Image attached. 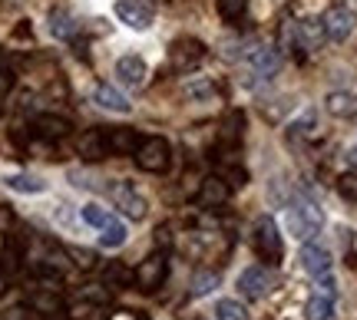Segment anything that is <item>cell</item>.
<instances>
[{
    "instance_id": "32",
    "label": "cell",
    "mask_w": 357,
    "mask_h": 320,
    "mask_svg": "<svg viewBox=\"0 0 357 320\" xmlns=\"http://www.w3.org/2000/svg\"><path fill=\"white\" fill-rule=\"evenodd\" d=\"M218 179L225 182L229 189H242L245 182H248V172H245L242 166H225V168H222V175H218Z\"/></svg>"
},
{
    "instance_id": "18",
    "label": "cell",
    "mask_w": 357,
    "mask_h": 320,
    "mask_svg": "<svg viewBox=\"0 0 357 320\" xmlns=\"http://www.w3.org/2000/svg\"><path fill=\"white\" fill-rule=\"evenodd\" d=\"M324 106H328V113H331L334 119H354L357 115V93L337 90L324 99Z\"/></svg>"
},
{
    "instance_id": "23",
    "label": "cell",
    "mask_w": 357,
    "mask_h": 320,
    "mask_svg": "<svg viewBox=\"0 0 357 320\" xmlns=\"http://www.w3.org/2000/svg\"><path fill=\"white\" fill-rule=\"evenodd\" d=\"M215 320H248V310H245L242 301L222 297V301L215 304Z\"/></svg>"
},
{
    "instance_id": "15",
    "label": "cell",
    "mask_w": 357,
    "mask_h": 320,
    "mask_svg": "<svg viewBox=\"0 0 357 320\" xmlns=\"http://www.w3.org/2000/svg\"><path fill=\"white\" fill-rule=\"evenodd\" d=\"M248 66H252V73H255L258 79H271L278 73L281 56H278V50H271V47H255V50L248 53Z\"/></svg>"
},
{
    "instance_id": "25",
    "label": "cell",
    "mask_w": 357,
    "mask_h": 320,
    "mask_svg": "<svg viewBox=\"0 0 357 320\" xmlns=\"http://www.w3.org/2000/svg\"><path fill=\"white\" fill-rule=\"evenodd\" d=\"M305 314H307V320H334V301L331 297L314 294L311 301H307Z\"/></svg>"
},
{
    "instance_id": "13",
    "label": "cell",
    "mask_w": 357,
    "mask_h": 320,
    "mask_svg": "<svg viewBox=\"0 0 357 320\" xmlns=\"http://www.w3.org/2000/svg\"><path fill=\"white\" fill-rule=\"evenodd\" d=\"M142 136L136 129L119 126V129H106V145H109V155H136Z\"/></svg>"
},
{
    "instance_id": "27",
    "label": "cell",
    "mask_w": 357,
    "mask_h": 320,
    "mask_svg": "<svg viewBox=\"0 0 357 320\" xmlns=\"http://www.w3.org/2000/svg\"><path fill=\"white\" fill-rule=\"evenodd\" d=\"M185 96H189L192 103H212L215 99V83H208V79H195L185 86Z\"/></svg>"
},
{
    "instance_id": "36",
    "label": "cell",
    "mask_w": 357,
    "mask_h": 320,
    "mask_svg": "<svg viewBox=\"0 0 357 320\" xmlns=\"http://www.w3.org/2000/svg\"><path fill=\"white\" fill-rule=\"evenodd\" d=\"M70 255H73V257H79V261H77L79 268H93V264H96V257L89 255V251H79V248H70Z\"/></svg>"
},
{
    "instance_id": "9",
    "label": "cell",
    "mask_w": 357,
    "mask_h": 320,
    "mask_svg": "<svg viewBox=\"0 0 357 320\" xmlns=\"http://www.w3.org/2000/svg\"><path fill=\"white\" fill-rule=\"evenodd\" d=\"M321 24H324L328 40L341 43V40H347L351 37V30H354V13L347 10V7H331V10L321 17Z\"/></svg>"
},
{
    "instance_id": "35",
    "label": "cell",
    "mask_w": 357,
    "mask_h": 320,
    "mask_svg": "<svg viewBox=\"0 0 357 320\" xmlns=\"http://www.w3.org/2000/svg\"><path fill=\"white\" fill-rule=\"evenodd\" d=\"M33 304L40 310H60V297H50V294H37L33 297Z\"/></svg>"
},
{
    "instance_id": "24",
    "label": "cell",
    "mask_w": 357,
    "mask_h": 320,
    "mask_svg": "<svg viewBox=\"0 0 357 320\" xmlns=\"http://www.w3.org/2000/svg\"><path fill=\"white\" fill-rule=\"evenodd\" d=\"M215 287H218V274H215V271H195V274H192L189 294L192 297H205V294H212Z\"/></svg>"
},
{
    "instance_id": "22",
    "label": "cell",
    "mask_w": 357,
    "mask_h": 320,
    "mask_svg": "<svg viewBox=\"0 0 357 320\" xmlns=\"http://www.w3.org/2000/svg\"><path fill=\"white\" fill-rule=\"evenodd\" d=\"M50 33L56 40H70L77 33V20H73V13L66 10H50Z\"/></svg>"
},
{
    "instance_id": "31",
    "label": "cell",
    "mask_w": 357,
    "mask_h": 320,
    "mask_svg": "<svg viewBox=\"0 0 357 320\" xmlns=\"http://www.w3.org/2000/svg\"><path fill=\"white\" fill-rule=\"evenodd\" d=\"M314 126H318V115H314V109H305V113H301L291 126H288V132H291V136H305V132H311Z\"/></svg>"
},
{
    "instance_id": "12",
    "label": "cell",
    "mask_w": 357,
    "mask_h": 320,
    "mask_svg": "<svg viewBox=\"0 0 357 320\" xmlns=\"http://www.w3.org/2000/svg\"><path fill=\"white\" fill-rule=\"evenodd\" d=\"M291 40L298 43V50H321V43L328 40V33H324V24L321 20H301V24H294L291 30Z\"/></svg>"
},
{
    "instance_id": "7",
    "label": "cell",
    "mask_w": 357,
    "mask_h": 320,
    "mask_svg": "<svg viewBox=\"0 0 357 320\" xmlns=\"http://www.w3.org/2000/svg\"><path fill=\"white\" fill-rule=\"evenodd\" d=\"M271 287H275V278H271V271L261 268V264H252V268H245L238 274V291L242 297L248 301H261L265 294H271Z\"/></svg>"
},
{
    "instance_id": "1",
    "label": "cell",
    "mask_w": 357,
    "mask_h": 320,
    "mask_svg": "<svg viewBox=\"0 0 357 320\" xmlns=\"http://www.w3.org/2000/svg\"><path fill=\"white\" fill-rule=\"evenodd\" d=\"M252 244H255V255L265 261L268 268L281 264L284 257V244H281V231H278V221L271 215H261L252 228Z\"/></svg>"
},
{
    "instance_id": "5",
    "label": "cell",
    "mask_w": 357,
    "mask_h": 320,
    "mask_svg": "<svg viewBox=\"0 0 357 320\" xmlns=\"http://www.w3.org/2000/svg\"><path fill=\"white\" fill-rule=\"evenodd\" d=\"M166 278H169V255H162V251L149 255L139 268L132 271V284L139 287L142 294H155L166 284Z\"/></svg>"
},
{
    "instance_id": "29",
    "label": "cell",
    "mask_w": 357,
    "mask_h": 320,
    "mask_svg": "<svg viewBox=\"0 0 357 320\" xmlns=\"http://www.w3.org/2000/svg\"><path fill=\"white\" fill-rule=\"evenodd\" d=\"M79 218L86 221L89 228H96V231H100L102 225H106V221H109V218H113V215H109V211H106V208H102V205H96V202H89V205H83V208H79Z\"/></svg>"
},
{
    "instance_id": "21",
    "label": "cell",
    "mask_w": 357,
    "mask_h": 320,
    "mask_svg": "<svg viewBox=\"0 0 357 320\" xmlns=\"http://www.w3.org/2000/svg\"><path fill=\"white\" fill-rule=\"evenodd\" d=\"M126 238H129V231H126V225H123L119 218H109V221L100 228V244L102 248H123Z\"/></svg>"
},
{
    "instance_id": "2",
    "label": "cell",
    "mask_w": 357,
    "mask_h": 320,
    "mask_svg": "<svg viewBox=\"0 0 357 320\" xmlns=\"http://www.w3.org/2000/svg\"><path fill=\"white\" fill-rule=\"evenodd\" d=\"M321 228H324V211L314 202H307V198L291 202V208H288V231H291L294 238H301V241L307 238L311 241Z\"/></svg>"
},
{
    "instance_id": "10",
    "label": "cell",
    "mask_w": 357,
    "mask_h": 320,
    "mask_svg": "<svg viewBox=\"0 0 357 320\" xmlns=\"http://www.w3.org/2000/svg\"><path fill=\"white\" fill-rule=\"evenodd\" d=\"M77 155L86 159V162H102L109 155V145H106V129H89L77 139Z\"/></svg>"
},
{
    "instance_id": "6",
    "label": "cell",
    "mask_w": 357,
    "mask_h": 320,
    "mask_svg": "<svg viewBox=\"0 0 357 320\" xmlns=\"http://www.w3.org/2000/svg\"><path fill=\"white\" fill-rule=\"evenodd\" d=\"M106 192H109L113 205L119 208L126 218H132V221H142V218H146V208H149V205H146V198H142V195L136 192L129 182H113Z\"/></svg>"
},
{
    "instance_id": "19",
    "label": "cell",
    "mask_w": 357,
    "mask_h": 320,
    "mask_svg": "<svg viewBox=\"0 0 357 320\" xmlns=\"http://www.w3.org/2000/svg\"><path fill=\"white\" fill-rule=\"evenodd\" d=\"M229 192L231 189L222 179H205L202 189H199V202H202L205 208H218V205L229 202Z\"/></svg>"
},
{
    "instance_id": "14",
    "label": "cell",
    "mask_w": 357,
    "mask_h": 320,
    "mask_svg": "<svg viewBox=\"0 0 357 320\" xmlns=\"http://www.w3.org/2000/svg\"><path fill=\"white\" fill-rule=\"evenodd\" d=\"M33 132L43 136V139H66L73 132V122L56 113H40V115H33Z\"/></svg>"
},
{
    "instance_id": "3",
    "label": "cell",
    "mask_w": 357,
    "mask_h": 320,
    "mask_svg": "<svg viewBox=\"0 0 357 320\" xmlns=\"http://www.w3.org/2000/svg\"><path fill=\"white\" fill-rule=\"evenodd\" d=\"M136 166L142 168V172H149V175H162V172H169V166H172V145H169V139H162V136H149V139L139 142V149H136Z\"/></svg>"
},
{
    "instance_id": "8",
    "label": "cell",
    "mask_w": 357,
    "mask_h": 320,
    "mask_svg": "<svg viewBox=\"0 0 357 320\" xmlns=\"http://www.w3.org/2000/svg\"><path fill=\"white\" fill-rule=\"evenodd\" d=\"M116 17L129 26V30H149L153 26V10L142 0H116Z\"/></svg>"
},
{
    "instance_id": "34",
    "label": "cell",
    "mask_w": 357,
    "mask_h": 320,
    "mask_svg": "<svg viewBox=\"0 0 357 320\" xmlns=\"http://www.w3.org/2000/svg\"><path fill=\"white\" fill-rule=\"evenodd\" d=\"M337 192L344 195L347 202H357V172H347L337 179Z\"/></svg>"
},
{
    "instance_id": "26",
    "label": "cell",
    "mask_w": 357,
    "mask_h": 320,
    "mask_svg": "<svg viewBox=\"0 0 357 320\" xmlns=\"http://www.w3.org/2000/svg\"><path fill=\"white\" fill-rule=\"evenodd\" d=\"M248 10V0H218V17L225 24H238Z\"/></svg>"
},
{
    "instance_id": "16",
    "label": "cell",
    "mask_w": 357,
    "mask_h": 320,
    "mask_svg": "<svg viewBox=\"0 0 357 320\" xmlns=\"http://www.w3.org/2000/svg\"><path fill=\"white\" fill-rule=\"evenodd\" d=\"M116 77H119L123 86L139 90L142 83H146V63H142L139 56H119V60H116Z\"/></svg>"
},
{
    "instance_id": "11",
    "label": "cell",
    "mask_w": 357,
    "mask_h": 320,
    "mask_svg": "<svg viewBox=\"0 0 357 320\" xmlns=\"http://www.w3.org/2000/svg\"><path fill=\"white\" fill-rule=\"evenodd\" d=\"M301 268L311 274V278H321V274H331L334 261H331V251L328 248H321V244L307 241L301 248Z\"/></svg>"
},
{
    "instance_id": "30",
    "label": "cell",
    "mask_w": 357,
    "mask_h": 320,
    "mask_svg": "<svg viewBox=\"0 0 357 320\" xmlns=\"http://www.w3.org/2000/svg\"><path fill=\"white\" fill-rule=\"evenodd\" d=\"M102 281L113 284V287H126V284L132 281V271H129L126 264L113 261V264H106V271H102Z\"/></svg>"
},
{
    "instance_id": "33",
    "label": "cell",
    "mask_w": 357,
    "mask_h": 320,
    "mask_svg": "<svg viewBox=\"0 0 357 320\" xmlns=\"http://www.w3.org/2000/svg\"><path fill=\"white\" fill-rule=\"evenodd\" d=\"M314 294L321 297H337V281H334V274H321V278H314Z\"/></svg>"
},
{
    "instance_id": "4",
    "label": "cell",
    "mask_w": 357,
    "mask_h": 320,
    "mask_svg": "<svg viewBox=\"0 0 357 320\" xmlns=\"http://www.w3.org/2000/svg\"><path fill=\"white\" fill-rule=\"evenodd\" d=\"M205 56H208V47H205L202 40L195 37H178L172 43V50H169V66L176 70V73H192V70H199L205 63Z\"/></svg>"
},
{
    "instance_id": "17",
    "label": "cell",
    "mask_w": 357,
    "mask_h": 320,
    "mask_svg": "<svg viewBox=\"0 0 357 320\" xmlns=\"http://www.w3.org/2000/svg\"><path fill=\"white\" fill-rule=\"evenodd\" d=\"M93 103L100 106V109H106V113H129V109H132V103H129L116 86H109V83H100V86L93 90Z\"/></svg>"
},
{
    "instance_id": "28",
    "label": "cell",
    "mask_w": 357,
    "mask_h": 320,
    "mask_svg": "<svg viewBox=\"0 0 357 320\" xmlns=\"http://www.w3.org/2000/svg\"><path fill=\"white\" fill-rule=\"evenodd\" d=\"M242 132H245V115L238 113V109H231L229 119H225V129H222V142H235L242 139Z\"/></svg>"
},
{
    "instance_id": "37",
    "label": "cell",
    "mask_w": 357,
    "mask_h": 320,
    "mask_svg": "<svg viewBox=\"0 0 357 320\" xmlns=\"http://www.w3.org/2000/svg\"><path fill=\"white\" fill-rule=\"evenodd\" d=\"M344 159H347V166H354V168H357V145H351V149H347Z\"/></svg>"
},
{
    "instance_id": "20",
    "label": "cell",
    "mask_w": 357,
    "mask_h": 320,
    "mask_svg": "<svg viewBox=\"0 0 357 320\" xmlns=\"http://www.w3.org/2000/svg\"><path fill=\"white\" fill-rule=\"evenodd\" d=\"M3 185L10 189V192H20V195H43L47 192V182L37 179V175H24V172H17V175H7Z\"/></svg>"
}]
</instances>
